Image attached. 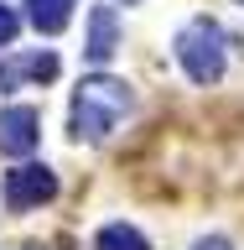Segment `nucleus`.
<instances>
[{
  "label": "nucleus",
  "mask_w": 244,
  "mask_h": 250,
  "mask_svg": "<svg viewBox=\"0 0 244 250\" xmlns=\"http://www.w3.org/2000/svg\"><path fill=\"white\" fill-rule=\"evenodd\" d=\"M47 78H57V52H21L0 62V94L21 83H47Z\"/></svg>",
  "instance_id": "6"
},
{
  "label": "nucleus",
  "mask_w": 244,
  "mask_h": 250,
  "mask_svg": "<svg viewBox=\"0 0 244 250\" xmlns=\"http://www.w3.org/2000/svg\"><path fill=\"white\" fill-rule=\"evenodd\" d=\"M192 250H234V245H229V240H224V234H208V240H198V245H192Z\"/></svg>",
  "instance_id": "10"
},
{
  "label": "nucleus",
  "mask_w": 244,
  "mask_h": 250,
  "mask_svg": "<svg viewBox=\"0 0 244 250\" xmlns=\"http://www.w3.org/2000/svg\"><path fill=\"white\" fill-rule=\"evenodd\" d=\"M57 198V172L47 162H21L0 177V203L11 214H26V208H42V203Z\"/></svg>",
  "instance_id": "3"
},
{
  "label": "nucleus",
  "mask_w": 244,
  "mask_h": 250,
  "mask_svg": "<svg viewBox=\"0 0 244 250\" xmlns=\"http://www.w3.org/2000/svg\"><path fill=\"white\" fill-rule=\"evenodd\" d=\"M125 5H135V0H125Z\"/></svg>",
  "instance_id": "11"
},
{
  "label": "nucleus",
  "mask_w": 244,
  "mask_h": 250,
  "mask_svg": "<svg viewBox=\"0 0 244 250\" xmlns=\"http://www.w3.org/2000/svg\"><path fill=\"white\" fill-rule=\"evenodd\" d=\"M177 62H182V73L192 78V83H218L224 78V62H229V37H224V26L218 21H208V16H192L182 31H177Z\"/></svg>",
  "instance_id": "2"
},
{
  "label": "nucleus",
  "mask_w": 244,
  "mask_h": 250,
  "mask_svg": "<svg viewBox=\"0 0 244 250\" xmlns=\"http://www.w3.org/2000/svg\"><path fill=\"white\" fill-rule=\"evenodd\" d=\"M37 109L31 104H11V109H0V156H31L37 151Z\"/></svg>",
  "instance_id": "4"
},
{
  "label": "nucleus",
  "mask_w": 244,
  "mask_h": 250,
  "mask_svg": "<svg viewBox=\"0 0 244 250\" xmlns=\"http://www.w3.org/2000/svg\"><path fill=\"white\" fill-rule=\"evenodd\" d=\"M16 31H21V16H16L11 5H0V47H11Z\"/></svg>",
  "instance_id": "9"
},
{
  "label": "nucleus",
  "mask_w": 244,
  "mask_h": 250,
  "mask_svg": "<svg viewBox=\"0 0 244 250\" xmlns=\"http://www.w3.org/2000/svg\"><path fill=\"white\" fill-rule=\"evenodd\" d=\"M239 5H244V0H239Z\"/></svg>",
  "instance_id": "12"
},
{
  "label": "nucleus",
  "mask_w": 244,
  "mask_h": 250,
  "mask_svg": "<svg viewBox=\"0 0 244 250\" xmlns=\"http://www.w3.org/2000/svg\"><path fill=\"white\" fill-rule=\"evenodd\" d=\"M114 52H120V16H114V5H94L89 11V37H83V58L104 68Z\"/></svg>",
  "instance_id": "5"
},
{
  "label": "nucleus",
  "mask_w": 244,
  "mask_h": 250,
  "mask_svg": "<svg viewBox=\"0 0 244 250\" xmlns=\"http://www.w3.org/2000/svg\"><path fill=\"white\" fill-rule=\"evenodd\" d=\"M130 109H135V89H130L125 78L94 73V78H83L78 94H73V136L78 141H104Z\"/></svg>",
  "instance_id": "1"
},
{
  "label": "nucleus",
  "mask_w": 244,
  "mask_h": 250,
  "mask_svg": "<svg viewBox=\"0 0 244 250\" xmlns=\"http://www.w3.org/2000/svg\"><path fill=\"white\" fill-rule=\"evenodd\" d=\"M73 5L78 0H26V21L37 31H47V37H57V31L73 21Z\"/></svg>",
  "instance_id": "7"
},
{
  "label": "nucleus",
  "mask_w": 244,
  "mask_h": 250,
  "mask_svg": "<svg viewBox=\"0 0 244 250\" xmlns=\"http://www.w3.org/2000/svg\"><path fill=\"white\" fill-rule=\"evenodd\" d=\"M94 250H151V245H146V234L135 224H104L94 234Z\"/></svg>",
  "instance_id": "8"
}]
</instances>
